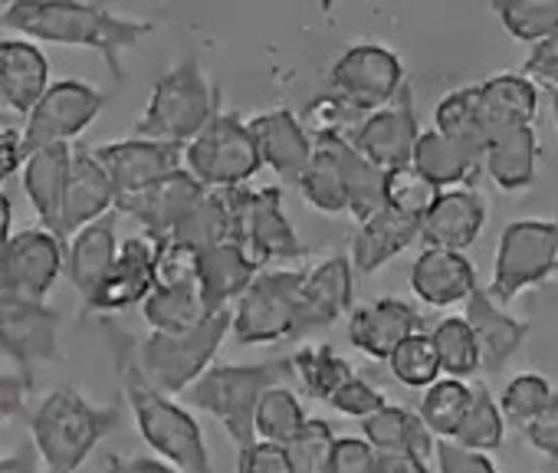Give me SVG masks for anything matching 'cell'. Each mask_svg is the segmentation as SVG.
Wrapping results in <instances>:
<instances>
[{
	"label": "cell",
	"mask_w": 558,
	"mask_h": 473,
	"mask_svg": "<svg viewBox=\"0 0 558 473\" xmlns=\"http://www.w3.org/2000/svg\"><path fill=\"white\" fill-rule=\"evenodd\" d=\"M99 326H102V336L109 342L116 375L122 381V395L132 408V417H135L142 440L165 463H171L181 473H214V460H210V450H207V440H204L197 417L187 411V404L158 391L142 375L138 359H135L138 339L112 319H102Z\"/></svg>",
	"instance_id": "1"
},
{
	"label": "cell",
	"mask_w": 558,
	"mask_h": 473,
	"mask_svg": "<svg viewBox=\"0 0 558 473\" xmlns=\"http://www.w3.org/2000/svg\"><path fill=\"white\" fill-rule=\"evenodd\" d=\"M0 24L31 44L93 50L119 83L125 80V50L155 34V24L148 21L122 17L106 4H76V0H14L0 8Z\"/></svg>",
	"instance_id": "2"
},
{
	"label": "cell",
	"mask_w": 558,
	"mask_h": 473,
	"mask_svg": "<svg viewBox=\"0 0 558 473\" xmlns=\"http://www.w3.org/2000/svg\"><path fill=\"white\" fill-rule=\"evenodd\" d=\"M122 421L116 404H93L80 388L60 385L31 411V444L47 473H76Z\"/></svg>",
	"instance_id": "3"
},
{
	"label": "cell",
	"mask_w": 558,
	"mask_h": 473,
	"mask_svg": "<svg viewBox=\"0 0 558 473\" xmlns=\"http://www.w3.org/2000/svg\"><path fill=\"white\" fill-rule=\"evenodd\" d=\"M296 381L293 355H279L253 365H210L184 395L187 408L214 414L236 447L256 440V408L269 388Z\"/></svg>",
	"instance_id": "4"
},
{
	"label": "cell",
	"mask_w": 558,
	"mask_h": 473,
	"mask_svg": "<svg viewBox=\"0 0 558 473\" xmlns=\"http://www.w3.org/2000/svg\"><path fill=\"white\" fill-rule=\"evenodd\" d=\"M217 112H220L217 86H210L197 57H184L155 80L148 102L132 132L138 138H155L184 148L207 129V122Z\"/></svg>",
	"instance_id": "5"
},
{
	"label": "cell",
	"mask_w": 558,
	"mask_h": 473,
	"mask_svg": "<svg viewBox=\"0 0 558 473\" xmlns=\"http://www.w3.org/2000/svg\"><path fill=\"white\" fill-rule=\"evenodd\" d=\"M233 329V310L210 313L191 332H148L135 342V359L142 375L165 395H184L217 359L223 339Z\"/></svg>",
	"instance_id": "6"
},
{
	"label": "cell",
	"mask_w": 558,
	"mask_h": 473,
	"mask_svg": "<svg viewBox=\"0 0 558 473\" xmlns=\"http://www.w3.org/2000/svg\"><path fill=\"white\" fill-rule=\"evenodd\" d=\"M558 267V217L509 220L499 233L489 296L512 303L522 290L545 283Z\"/></svg>",
	"instance_id": "7"
},
{
	"label": "cell",
	"mask_w": 558,
	"mask_h": 473,
	"mask_svg": "<svg viewBox=\"0 0 558 473\" xmlns=\"http://www.w3.org/2000/svg\"><path fill=\"white\" fill-rule=\"evenodd\" d=\"M306 270L300 267H266L233 306L230 336L240 345H263L279 339H296L300 293Z\"/></svg>",
	"instance_id": "8"
},
{
	"label": "cell",
	"mask_w": 558,
	"mask_h": 473,
	"mask_svg": "<svg viewBox=\"0 0 558 473\" xmlns=\"http://www.w3.org/2000/svg\"><path fill=\"white\" fill-rule=\"evenodd\" d=\"M184 168L204 187L220 191V187H246V181L263 168V158L250 125L236 112L220 109L207 122V129L184 145Z\"/></svg>",
	"instance_id": "9"
},
{
	"label": "cell",
	"mask_w": 558,
	"mask_h": 473,
	"mask_svg": "<svg viewBox=\"0 0 558 473\" xmlns=\"http://www.w3.org/2000/svg\"><path fill=\"white\" fill-rule=\"evenodd\" d=\"M329 86L339 106L372 116L391 106L408 86V80H404V63L391 47L365 40V44H352L332 63Z\"/></svg>",
	"instance_id": "10"
},
{
	"label": "cell",
	"mask_w": 558,
	"mask_h": 473,
	"mask_svg": "<svg viewBox=\"0 0 558 473\" xmlns=\"http://www.w3.org/2000/svg\"><path fill=\"white\" fill-rule=\"evenodd\" d=\"M0 355L34 385V365L60 355V313L44 300L0 290Z\"/></svg>",
	"instance_id": "11"
},
{
	"label": "cell",
	"mask_w": 558,
	"mask_h": 473,
	"mask_svg": "<svg viewBox=\"0 0 558 473\" xmlns=\"http://www.w3.org/2000/svg\"><path fill=\"white\" fill-rule=\"evenodd\" d=\"M106 109V96L83 83V80H57L47 96L37 102V109L27 116L24 125V145L27 155L53 145H70L80 138Z\"/></svg>",
	"instance_id": "12"
},
{
	"label": "cell",
	"mask_w": 558,
	"mask_h": 473,
	"mask_svg": "<svg viewBox=\"0 0 558 473\" xmlns=\"http://www.w3.org/2000/svg\"><path fill=\"white\" fill-rule=\"evenodd\" d=\"M60 274H66V247L47 227L17 230L0 254V290L47 300Z\"/></svg>",
	"instance_id": "13"
},
{
	"label": "cell",
	"mask_w": 558,
	"mask_h": 473,
	"mask_svg": "<svg viewBox=\"0 0 558 473\" xmlns=\"http://www.w3.org/2000/svg\"><path fill=\"white\" fill-rule=\"evenodd\" d=\"M421 132L424 129H421V119L414 109L411 86H404L391 106H385L372 116H362V122H355V129L345 135L368 161H375L385 171H395V168H408L414 161Z\"/></svg>",
	"instance_id": "14"
},
{
	"label": "cell",
	"mask_w": 558,
	"mask_h": 473,
	"mask_svg": "<svg viewBox=\"0 0 558 473\" xmlns=\"http://www.w3.org/2000/svg\"><path fill=\"white\" fill-rule=\"evenodd\" d=\"M240 244L250 251V257L266 270V264H293L303 260L310 251L300 241L293 220L283 210V187H250L246 214H243V233Z\"/></svg>",
	"instance_id": "15"
},
{
	"label": "cell",
	"mask_w": 558,
	"mask_h": 473,
	"mask_svg": "<svg viewBox=\"0 0 558 473\" xmlns=\"http://www.w3.org/2000/svg\"><path fill=\"white\" fill-rule=\"evenodd\" d=\"M93 155L99 158V165L112 178L119 201L132 197V194H138V191H145V187L158 184L161 178L184 168V148L181 145L138 138V135L106 142V145L93 148Z\"/></svg>",
	"instance_id": "16"
},
{
	"label": "cell",
	"mask_w": 558,
	"mask_h": 473,
	"mask_svg": "<svg viewBox=\"0 0 558 473\" xmlns=\"http://www.w3.org/2000/svg\"><path fill=\"white\" fill-rule=\"evenodd\" d=\"M155 241L145 233H132L122 241V251L102 283L83 300L86 313H122L142 306L155 290Z\"/></svg>",
	"instance_id": "17"
},
{
	"label": "cell",
	"mask_w": 558,
	"mask_h": 473,
	"mask_svg": "<svg viewBox=\"0 0 558 473\" xmlns=\"http://www.w3.org/2000/svg\"><path fill=\"white\" fill-rule=\"evenodd\" d=\"M352 296H355V267L345 254H332L323 264L310 267L300 293L296 339H306L319 329L336 326L342 316H352Z\"/></svg>",
	"instance_id": "18"
},
{
	"label": "cell",
	"mask_w": 558,
	"mask_h": 473,
	"mask_svg": "<svg viewBox=\"0 0 558 473\" xmlns=\"http://www.w3.org/2000/svg\"><path fill=\"white\" fill-rule=\"evenodd\" d=\"M253 142L259 148V158L269 171H276L279 181L300 184L306 168L316 158V135L290 112V109H269L253 119H246Z\"/></svg>",
	"instance_id": "19"
},
{
	"label": "cell",
	"mask_w": 558,
	"mask_h": 473,
	"mask_svg": "<svg viewBox=\"0 0 558 473\" xmlns=\"http://www.w3.org/2000/svg\"><path fill=\"white\" fill-rule=\"evenodd\" d=\"M204 191L207 187L187 168H181V171L161 178L158 184L132 194V197H122L116 204V210L129 214L151 241H165V237H171L178 230V223L187 217V210L204 197Z\"/></svg>",
	"instance_id": "20"
},
{
	"label": "cell",
	"mask_w": 558,
	"mask_h": 473,
	"mask_svg": "<svg viewBox=\"0 0 558 473\" xmlns=\"http://www.w3.org/2000/svg\"><path fill=\"white\" fill-rule=\"evenodd\" d=\"M116 204H119L116 184L106 174V168L99 165V158L93 155V148H73V168H70L60 220H57L60 241L63 237H76L83 227L112 214Z\"/></svg>",
	"instance_id": "21"
},
{
	"label": "cell",
	"mask_w": 558,
	"mask_h": 473,
	"mask_svg": "<svg viewBox=\"0 0 558 473\" xmlns=\"http://www.w3.org/2000/svg\"><path fill=\"white\" fill-rule=\"evenodd\" d=\"M421 329H424L421 313L411 303L391 296L355 306L349 316V342L375 362H388L395 349Z\"/></svg>",
	"instance_id": "22"
},
{
	"label": "cell",
	"mask_w": 558,
	"mask_h": 473,
	"mask_svg": "<svg viewBox=\"0 0 558 473\" xmlns=\"http://www.w3.org/2000/svg\"><path fill=\"white\" fill-rule=\"evenodd\" d=\"M486 197L476 187L440 191L434 207L421 220V241L440 251H466L486 227Z\"/></svg>",
	"instance_id": "23"
},
{
	"label": "cell",
	"mask_w": 558,
	"mask_h": 473,
	"mask_svg": "<svg viewBox=\"0 0 558 473\" xmlns=\"http://www.w3.org/2000/svg\"><path fill=\"white\" fill-rule=\"evenodd\" d=\"M50 60L24 37L0 40V109L31 116L50 89Z\"/></svg>",
	"instance_id": "24"
},
{
	"label": "cell",
	"mask_w": 558,
	"mask_h": 473,
	"mask_svg": "<svg viewBox=\"0 0 558 473\" xmlns=\"http://www.w3.org/2000/svg\"><path fill=\"white\" fill-rule=\"evenodd\" d=\"M316 145L323 151L332 155L342 181H345V191H349V214L362 223L368 217H375L378 210H385V181H388V171L378 168L375 161H368L342 129H319L316 132Z\"/></svg>",
	"instance_id": "25"
},
{
	"label": "cell",
	"mask_w": 558,
	"mask_h": 473,
	"mask_svg": "<svg viewBox=\"0 0 558 473\" xmlns=\"http://www.w3.org/2000/svg\"><path fill=\"white\" fill-rule=\"evenodd\" d=\"M259 270L263 267L236 241L201 251L197 254V290H201V300H204L207 313L233 310L236 300L259 277Z\"/></svg>",
	"instance_id": "26"
},
{
	"label": "cell",
	"mask_w": 558,
	"mask_h": 473,
	"mask_svg": "<svg viewBox=\"0 0 558 473\" xmlns=\"http://www.w3.org/2000/svg\"><path fill=\"white\" fill-rule=\"evenodd\" d=\"M417 241H421V220L385 207V210H378L375 217H368V220H362L355 227L352 247H349V260H352L355 274L372 277L385 264L401 257Z\"/></svg>",
	"instance_id": "27"
},
{
	"label": "cell",
	"mask_w": 558,
	"mask_h": 473,
	"mask_svg": "<svg viewBox=\"0 0 558 473\" xmlns=\"http://www.w3.org/2000/svg\"><path fill=\"white\" fill-rule=\"evenodd\" d=\"M476 270L460 251L424 247L411 264V290L434 310H447L453 303H466L476 290Z\"/></svg>",
	"instance_id": "28"
},
{
	"label": "cell",
	"mask_w": 558,
	"mask_h": 473,
	"mask_svg": "<svg viewBox=\"0 0 558 473\" xmlns=\"http://www.w3.org/2000/svg\"><path fill=\"white\" fill-rule=\"evenodd\" d=\"M466 323L480 345V362L486 372H499L529 339V323L509 316L483 287H476L466 300Z\"/></svg>",
	"instance_id": "29"
},
{
	"label": "cell",
	"mask_w": 558,
	"mask_h": 473,
	"mask_svg": "<svg viewBox=\"0 0 558 473\" xmlns=\"http://www.w3.org/2000/svg\"><path fill=\"white\" fill-rule=\"evenodd\" d=\"M119 251H122V241H119V210L99 217L96 223H89L76 237H70V244H66V277H70V283L76 287V293L83 300L112 270Z\"/></svg>",
	"instance_id": "30"
},
{
	"label": "cell",
	"mask_w": 558,
	"mask_h": 473,
	"mask_svg": "<svg viewBox=\"0 0 558 473\" xmlns=\"http://www.w3.org/2000/svg\"><path fill=\"white\" fill-rule=\"evenodd\" d=\"M476 96L489 125V138L506 129L532 125L538 112V86L522 73H493L476 83Z\"/></svg>",
	"instance_id": "31"
},
{
	"label": "cell",
	"mask_w": 558,
	"mask_h": 473,
	"mask_svg": "<svg viewBox=\"0 0 558 473\" xmlns=\"http://www.w3.org/2000/svg\"><path fill=\"white\" fill-rule=\"evenodd\" d=\"M538 165V135L532 125L496 132L483 151V168L493 178V184L506 194L525 191L535 181Z\"/></svg>",
	"instance_id": "32"
},
{
	"label": "cell",
	"mask_w": 558,
	"mask_h": 473,
	"mask_svg": "<svg viewBox=\"0 0 558 473\" xmlns=\"http://www.w3.org/2000/svg\"><path fill=\"white\" fill-rule=\"evenodd\" d=\"M70 168H73V148L70 145L40 148L24 165V191H27L34 210H37L40 227H47L53 233H57V220H60Z\"/></svg>",
	"instance_id": "33"
},
{
	"label": "cell",
	"mask_w": 558,
	"mask_h": 473,
	"mask_svg": "<svg viewBox=\"0 0 558 473\" xmlns=\"http://www.w3.org/2000/svg\"><path fill=\"white\" fill-rule=\"evenodd\" d=\"M362 437L375 450H408V453H417L427 463L434 460V450H437V437L427 430L421 414H414V411H408L401 404H385L381 411L365 417L362 421Z\"/></svg>",
	"instance_id": "34"
},
{
	"label": "cell",
	"mask_w": 558,
	"mask_h": 473,
	"mask_svg": "<svg viewBox=\"0 0 558 473\" xmlns=\"http://www.w3.org/2000/svg\"><path fill=\"white\" fill-rule=\"evenodd\" d=\"M434 187L450 191L453 184H470L480 174V158L470 155L466 148H460L457 142H450L444 132L437 129H424L414 148V161H411Z\"/></svg>",
	"instance_id": "35"
},
{
	"label": "cell",
	"mask_w": 558,
	"mask_h": 473,
	"mask_svg": "<svg viewBox=\"0 0 558 473\" xmlns=\"http://www.w3.org/2000/svg\"><path fill=\"white\" fill-rule=\"evenodd\" d=\"M142 316L151 326V332L178 336L201 326L210 313L201 300L197 280H184V283H158L151 296L142 303Z\"/></svg>",
	"instance_id": "36"
},
{
	"label": "cell",
	"mask_w": 558,
	"mask_h": 473,
	"mask_svg": "<svg viewBox=\"0 0 558 473\" xmlns=\"http://www.w3.org/2000/svg\"><path fill=\"white\" fill-rule=\"evenodd\" d=\"M434 129L483 161V151L489 145V125L480 109L476 86H460V89L447 93L434 109Z\"/></svg>",
	"instance_id": "37"
},
{
	"label": "cell",
	"mask_w": 558,
	"mask_h": 473,
	"mask_svg": "<svg viewBox=\"0 0 558 473\" xmlns=\"http://www.w3.org/2000/svg\"><path fill=\"white\" fill-rule=\"evenodd\" d=\"M470 401H473V385L444 375L440 381L424 388L417 414L437 440H453L470 411Z\"/></svg>",
	"instance_id": "38"
},
{
	"label": "cell",
	"mask_w": 558,
	"mask_h": 473,
	"mask_svg": "<svg viewBox=\"0 0 558 473\" xmlns=\"http://www.w3.org/2000/svg\"><path fill=\"white\" fill-rule=\"evenodd\" d=\"M293 365H296V381L303 385V391L319 401H329L355 375V368L329 342L300 345L293 352Z\"/></svg>",
	"instance_id": "39"
},
{
	"label": "cell",
	"mask_w": 558,
	"mask_h": 473,
	"mask_svg": "<svg viewBox=\"0 0 558 473\" xmlns=\"http://www.w3.org/2000/svg\"><path fill=\"white\" fill-rule=\"evenodd\" d=\"M430 339H434V349H437V359H440V372L447 378L466 381L470 375H476L483 368L480 345H476V336H473L466 316L437 319L434 329H430Z\"/></svg>",
	"instance_id": "40"
},
{
	"label": "cell",
	"mask_w": 558,
	"mask_h": 473,
	"mask_svg": "<svg viewBox=\"0 0 558 473\" xmlns=\"http://www.w3.org/2000/svg\"><path fill=\"white\" fill-rule=\"evenodd\" d=\"M493 14L512 40L529 47L558 31V0H493Z\"/></svg>",
	"instance_id": "41"
},
{
	"label": "cell",
	"mask_w": 558,
	"mask_h": 473,
	"mask_svg": "<svg viewBox=\"0 0 558 473\" xmlns=\"http://www.w3.org/2000/svg\"><path fill=\"white\" fill-rule=\"evenodd\" d=\"M306 421H310V414L290 385L269 388L256 408V440H269V444L287 447L306 427Z\"/></svg>",
	"instance_id": "42"
},
{
	"label": "cell",
	"mask_w": 558,
	"mask_h": 473,
	"mask_svg": "<svg viewBox=\"0 0 558 473\" xmlns=\"http://www.w3.org/2000/svg\"><path fill=\"white\" fill-rule=\"evenodd\" d=\"M502 437H506V417H502V408H499V398L486 388V385H473V401H470V411L457 430V444L466 447V450H476V453H493L502 447Z\"/></svg>",
	"instance_id": "43"
},
{
	"label": "cell",
	"mask_w": 558,
	"mask_h": 473,
	"mask_svg": "<svg viewBox=\"0 0 558 473\" xmlns=\"http://www.w3.org/2000/svg\"><path fill=\"white\" fill-rule=\"evenodd\" d=\"M388 368L404 388H417V391H424V388H430L434 381L444 378L440 359H437V349H434V339H430L427 329L404 339L395 349V355L388 359Z\"/></svg>",
	"instance_id": "44"
},
{
	"label": "cell",
	"mask_w": 558,
	"mask_h": 473,
	"mask_svg": "<svg viewBox=\"0 0 558 473\" xmlns=\"http://www.w3.org/2000/svg\"><path fill=\"white\" fill-rule=\"evenodd\" d=\"M300 194L306 197V204H313L316 210L323 214H349V191H345V181L332 161L329 151H323L316 145V158L313 165L306 168V174L300 178Z\"/></svg>",
	"instance_id": "45"
},
{
	"label": "cell",
	"mask_w": 558,
	"mask_h": 473,
	"mask_svg": "<svg viewBox=\"0 0 558 473\" xmlns=\"http://www.w3.org/2000/svg\"><path fill=\"white\" fill-rule=\"evenodd\" d=\"M551 385L548 378H542L538 372H522V375H512L502 391H499V408H502V417L506 424H515V427H529L542 411L545 404L551 401Z\"/></svg>",
	"instance_id": "46"
},
{
	"label": "cell",
	"mask_w": 558,
	"mask_h": 473,
	"mask_svg": "<svg viewBox=\"0 0 558 473\" xmlns=\"http://www.w3.org/2000/svg\"><path fill=\"white\" fill-rule=\"evenodd\" d=\"M437 194H440V187H434L414 165L388 171V181H385V207H391L398 214H408L414 220H424V214L434 207Z\"/></svg>",
	"instance_id": "47"
},
{
	"label": "cell",
	"mask_w": 558,
	"mask_h": 473,
	"mask_svg": "<svg viewBox=\"0 0 558 473\" xmlns=\"http://www.w3.org/2000/svg\"><path fill=\"white\" fill-rule=\"evenodd\" d=\"M336 430L323 417H310L306 427L287 444V453L293 460V473H329L332 450H336Z\"/></svg>",
	"instance_id": "48"
},
{
	"label": "cell",
	"mask_w": 558,
	"mask_h": 473,
	"mask_svg": "<svg viewBox=\"0 0 558 473\" xmlns=\"http://www.w3.org/2000/svg\"><path fill=\"white\" fill-rule=\"evenodd\" d=\"M329 404H332L339 414H349V417L365 421V417H372L375 411H381V408L388 404V398H385L375 385H368L362 375H352V378L329 398Z\"/></svg>",
	"instance_id": "49"
},
{
	"label": "cell",
	"mask_w": 558,
	"mask_h": 473,
	"mask_svg": "<svg viewBox=\"0 0 558 473\" xmlns=\"http://www.w3.org/2000/svg\"><path fill=\"white\" fill-rule=\"evenodd\" d=\"M236 473H293V460L283 444L253 440L236 453Z\"/></svg>",
	"instance_id": "50"
},
{
	"label": "cell",
	"mask_w": 558,
	"mask_h": 473,
	"mask_svg": "<svg viewBox=\"0 0 558 473\" xmlns=\"http://www.w3.org/2000/svg\"><path fill=\"white\" fill-rule=\"evenodd\" d=\"M434 460H437V473H499L489 453L466 450L457 440H437Z\"/></svg>",
	"instance_id": "51"
},
{
	"label": "cell",
	"mask_w": 558,
	"mask_h": 473,
	"mask_svg": "<svg viewBox=\"0 0 558 473\" xmlns=\"http://www.w3.org/2000/svg\"><path fill=\"white\" fill-rule=\"evenodd\" d=\"M519 73L545 89H558V31L548 40L529 47V57L522 60Z\"/></svg>",
	"instance_id": "52"
},
{
	"label": "cell",
	"mask_w": 558,
	"mask_h": 473,
	"mask_svg": "<svg viewBox=\"0 0 558 473\" xmlns=\"http://www.w3.org/2000/svg\"><path fill=\"white\" fill-rule=\"evenodd\" d=\"M378 450L365 437H339L329 473H372Z\"/></svg>",
	"instance_id": "53"
},
{
	"label": "cell",
	"mask_w": 558,
	"mask_h": 473,
	"mask_svg": "<svg viewBox=\"0 0 558 473\" xmlns=\"http://www.w3.org/2000/svg\"><path fill=\"white\" fill-rule=\"evenodd\" d=\"M522 434H525L529 447H535L542 457L558 460V391L551 395L545 411L529 427H522Z\"/></svg>",
	"instance_id": "54"
},
{
	"label": "cell",
	"mask_w": 558,
	"mask_h": 473,
	"mask_svg": "<svg viewBox=\"0 0 558 473\" xmlns=\"http://www.w3.org/2000/svg\"><path fill=\"white\" fill-rule=\"evenodd\" d=\"M27 145H24V129L0 125V184H8L17 171L27 165Z\"/></svg>",
	"instance_id": "55"
},
{
	"label": "cell",
	"mask_w": 558,
	"mask_h": 473,
	"mask_svg": "<svg viewBox=\"0 0 558 473\" xmlns=\"http://www.w3.org/2000/svg\"><path fill=\"white\" fill-rule=\"evenodd\" d=\"M31 388H34V385L24 381L17 372L0 375V427H4L8 421L21 417V414L27 411V391H31Z\"/></svg>",
	"instance_id": "56"
},
{
	"label": "cell",
	"mask_w": 558,
	"mask_h": 473,
	"mask_svg": "<svg viewBox=\"0 0 558 473\" xmlns=\"http://www.w3.org/2000/svg\"><path fill=\"white\" fill-rule=\"evenodd\" d=\"M372 473H430L427 460L408 450H378Z\"/></svg>",
	"instance_id": "57"
},
{
	"label": "cell",
	"mask_w": 558,
	"mask_h": 473,
	"mask_svg": "<svg viewBox=\"0 0 558 473\" xmlns=\"http://www.w3.org/2000/svg\"><path fill=\"white\" fill-rule=\"evenodd\" d=\"M106 473H181L161 457H119L112 453L106 460Z\"/></svg>",
	"instance_id": "58"
},
{
	"label": "cell",
	"mask_w": 558,
	"mask_h": 473,
	"mask_svg": "<svg viewBox=\"0 0 558 473\" xmlns=\"http://www.w3.org/2000/svg\"><path fill=\"white\" fill-rule=\"evenodd\" d=\"M0 473H40V453L34 444H24L17 453L0 457Z\"/></svg>",
	"instance_id": "59"
},
{
	"label": "cell",
	"mask_w": 558,
	"mask_h": 473,
	"mask_svg": "<svg viewBox=\"0 0 558 473\" xmlns=\"http://www.w3.org/2000/svg\"><path fill=\"white\" fill-rule=\"evenodd\" d=\"M11 227H14V201L8 191H0V254H4V247L11 244Z\"/></svg>",
	"instance_id": "60"
},
{
	"label": "cell",
	"mask_w": 558,
	"mask_h": 473,
	"mask_svg": "<svg viewBox=\"0 0 558 473\" xmlns=\"http://www.w3.org/2000/svg\"><path fill=\"white\" fill-rule=\"evenodd\" d=\"M548 99H551V112H555V125H558V89H548Z\"/></svg>",
	"instance_id": "61"
},
{
	"label": "cell",
	"mask_w": 558,
	"mask_h": 473,
	"mask_svg": "<svg viewBox=\"0 0 558 473\" xmlns=\"http://www.w3.org/2000/svg\"><path fill=\"white\" fill-rule=\"evenodd\" d=\"M555 277H558V267H555Z\"/></svg>",
	"instance_id": "62"
}]
</instances>
